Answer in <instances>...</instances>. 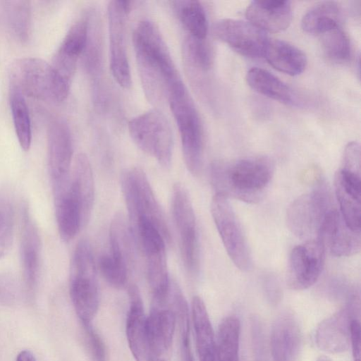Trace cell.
Returning a JSON list of instances; mask_svg holds the SVG:
<instances>
[{
	"mask_svg": "<svg viewBox=\"0 0 361 361\" xmlns=\"http://www.w3.org/2000/svg\"><path fill=\"white\" fill-rule=\"evenodd\" d=\"M133 43L146 97L151 102H160L181 80L169 49L159 28L148 20L135 27Z\"/></svg>",
	"mask_w": 361,
	"mask_h": 361,
	"instance_id": "6da1fadb",
	"label": "cell"
},
{
	"mask_svg": "<svg viewBox=\"0 0 361 361\" xmlns=\"http://www.w3.org/2000/svg\"><path fill=\"white\" fill-rule=\"evenodd\" d=\"M274 171V163L267 157L216 161L210 166V180L216 195L256 203L264 196Z\"/></svg>",
	"mask_w": 361,
	"mask_h": 361,
	"instance_id": "7a4b0ae2",
	"label": "cell"
},
{
	"mask_svg": "<svg viewBox=\"0 0 361 361\" xmlns=\"http://www.w3.org/2000/svg\"><path fill=\"white\" fill-rule=\"evenodd\" d=\"M71 82L42 59L24 57L16 59L10 69V86L23 95L59 104L68 97Z\"/></svg>",
	"mask_w": 361,
	"mask_h": 361,
	"instance_id": "3957f363",
	"label": "cell"
},
{
	"mask_svg": "<svg viewBox=\"0 0 361 361\" xmlns=\"http://www.w3.org/2000/svg\"><path fill=\"white\" fill-rule=\"evenodd\" d=\"M167 96L179 131L185 164L188 171L197 176L202 168L204 154L203 128L199 113L182 80L171 87Z\"/></svg>",
	"mask_w": 361,
	"mask_h": 361,
	"instance_id": "277c9868",
	"label": "cell"
},
{
	"mask_svg": "<svg viewBox=\"0 0 361 361\" xmlns=\"http://www.w3.org/2000/svg\"><path fill=\"white\" fill-rule=\"evenodd\" d=\"M70 295L82 324L91 323L99 305V286L92 247L87 239L77 244L71 260Z\"/></svg>",
	"mask_w": 361,
	"mask_h": 361,
	"instance_id": "5b68a950",
	"label": "cell"
},
{
	"mask_svg": "<svg viewBox=\"0 0 361 361\" xmlns=\"http://www.w3.org/2000/svg\"><path fill=\"white\" fill-rule=\"evenodd\" d=\"M121 183L130 227L140 219H147L158 228L166 241L170 242L171 235L164 213L144 171L138 167L126 169L122 172Z\"/></svg>",
	"mask_w": 361,
	"mask_h": 361,
	"instance_id": "8992f818",
	"label": "cell"
},
{
	"mask_svg": "<svg viewBox=\"0 0 361 361\" xmlns=\"http://www.w3.org/2000/svg\"><path fill=\"white\" fill-rule=\"evenodd\" d=\"M128 131L134 143L154 157L164 168L171 166L173 139L169 122L158 109L149 110L132 118Z\"/></svg>",
	"mask_w": 361,
	"mask_h": 361,
	"instance_id": "52a82bcc",
	"label": "cell"
},
{
	"mask_svg": "<svg viewBox=\"0 0 361 361\" xmlns=\"http://www.w3.org/2000/svg\"><path fill=\"white\" fill-rule=\"evenodd\" d=\"M330 192L323 182L312 192L295 200L287 209L290 231L301 239H316L321 225L331 207Z\"/></svg>",
	"mask_w": 361,
	"mask_h": 361,
	"instance_id": "ba28073f",
	"label": "cell"
},
{
	"mask_svg": "<svg viewBox=\"0 0 361 361\" xmlns=\"http://www.w3.org/2000/svg\"><path fill=\"white\" fill-rule=\"evenodd\" d=\"M211 213L225 250L241 271H248L252 264L250 250L239 221L227 197L214 194Z\"/></svg>",
	"mask_w": 361,
	"mask_h": 361,
	"instance_id": "9c48e42d",
	"label": "cell"
},
{
	"mask_svg": "<svg viewBox=\"0 0 361 361\" xmlns=\"http://www.w3.org/2000/svg\"><path fill=\"white\" fill-rule=\"evenodd\" d=\"M171 207L179 236L180 255L184 267L188 273L195 274L200 268L197 221L188 192L180 183L173 185Z\"/></svg>",
	"mask_w": 361,
	"mask_h": 361,
	"instance_id": "30bf717a",
	"label": "cell"
},
{
	"mask_svg": "<svg viewBox=\"0 0 361 361\" xmlns=\"http://www.w3.org/2000/svg\"><path fill=\"white\" fill-rule=\"evenodd\" d=\"M131 3L114 0L107 6L110 69L116 82L125 89L132 84L126 39V18L132 8Z\"/></svg>",
	"mask_w": 361,
	"mask_h": 361,
	"instance_id": "8fae6325",
	"label": "cell"
},
{
	"mask_svg": "<svg viewBox=\"0 0 361 361\" xmlns=\"http://www.w3.org/2000/svg\"><path fill=\"white\" fill-rule=\"evenodd\" d=\"M360 298L355 293L345 306L322 321L315 330L314 343L324 352L336 354L346 351L350 345L352 321L360 310Z\"/></svg>",
	"mask_w": 361,
	"mask_h": 361,
	"instance_id": "7c38bea8",
	"label": "cell"
},
{
	"mask_svg": "<svg viewBox=\"0 0 361 361\" xmlns=\"http://www.w3.org/2000/svg\"><path fill=\"white\" fill-rule=\"evenodd\" d=\"M325 250L317 239L307 240L292 250L286 275L290 288L302 290L316 283L323 268Z\"/></svg>",
	"mask_w": 361,
	"mask_h": 361,
	"instance_id": "4fadbf2b",
	"label": "cell"
},
{
	"mask_svg": "<svg viewBox=\"0 0 361 361\" xmlns=\"http://www.w3.org/2000/svg\"><path fill=\"white\" fill-rule=\"evenodd\" d=\"M73 152L72 137L67 123L61 118H53L47 128V163L52 190L68 182Z\"/></svg>",
	"mask_w": 361,
	"mask_h": 361,
	"instance_id": "5bb4252c",
	"label": "cell"
},
{
	"mask_svg": "<svg viewBox=\"0 0 361 361\" xmlns=\"http://www.w3.org/2000/svg\"><path fill=\"white\" fill-rule=\"evenodd\" d=\"M213 35L242 55L262 57L269 40L266 32L250 22L231 18L216 21Z\"/></svg>",
	"mask_w": 361,
	"mask_h": 361,
	"instance_id": "9a60e30c",
	"label": "cell"
},
{
	"mask_svg": "<svg viewBox=\"0 0 361 361\" xmlns=\"http://www.w3.org/2000/svg\"><path fill=\"white\" fill-rule=\"evenodd\" d=\"M169 295V294H168ZM149 348L152 361H168L176 326V314L169 302L153 304L147 316Z\"/></svg>",
	"mask_w": 361,
	"mask_h": 361,
	"instance_id": "2e32d148",
	"label": "cell"
},
{
	"mask_svg": "<svg viewBox=\"0 0 361 361\" xmlns=\"http://www.w3.org/2000/svg\"><path fill=\"white\" fill-rule=\"evenodd\" d=\"M316 239L336 257L352 256L361 249L360 231L351 229L335 209L326 215Z\"/></svg>",
	"mask_w": 361,
	"mask_h": 361,
	"instance_id": "e0dca14e",
	"label": "cell"
},
{
	"mask_svg": "<svg viewBox=\"0 0 361 361\" xmlns=\"http://www.w3.org/2000/svg\"><path fill=\"white\" fill-rule=\"evenodd\" d=\"M20 253L26 291L32 294L36 288L40 269L41 241L38 228L26 204L23 205Z\"/></svg>",
	"mask_w": 361,
	"mask_h": 361,
	"instance_id": "ac0fdd59",
	"label": "cell"
},
{
	"mask_svg": "<svg viewBox=\"0 0 361 361\" xmlns=\"http://www.w3.org/2000/svg\"><path fill=\"white\" fill-rule=\"evenodd\" d=\"M129 308L126 333L130 350L136 361H152L149 348L147 315L138 288H128Z\"/></svg>",
	"mask_w": 361,
	"mask_h": 361,
	"instance_id": "d6986e66",
	"label": "cell"
},
{
	"mask_svg": "<svg viewBox=\"0 0 361 361\" xmlns=\"http://www.w3.org/2000/svg\"><path fill=\"white\" fill-rule=\"evenodd\" d=\"M334 187L343 219L351 229L360 231V175L339 169L335 174Z\"/></svg>",
	"mask_w": 361,
	"mask_h": 361,
	"instance_id": "ffe728a7",
	"label": "cell"
},
{
	"mask_svg": "<svg viewBox=\"0 0 361 361\" xmlns=\"http://www.w3.org/2000/svg\"><path fill=\"white\" fill-rule=\"evenodd\" d=\"M247 20L264 32H279L288 27L293 11L289 1H252L245 10Z\"/></svg>",
	"mask_w": 361,
	"mask_h": 361,
	"instance_id": "44dd1931",
	"label": "cell"
},
{
	"mask_svg": "<svg viewBox=\"0 0 361 361\" xmlns=\"http://www.w3.org/2000/svg\"><path fill=\"white\" fill-rule=\"evenodd\" d=\"M301 342V334L295 317L289 312L274 321L270 336L273 361H295Z\"/></svg>",
	"mask_w": 361,
	"mask_h": 361,
	"instance_id": "7402d4cb",
	"label": "cell"
},
{
	"mask_svg": "<svg viewBox=\"0 0 361 361\" xmlns=\"http://www.w3.org/2000/svg\"><path fill=\"white\" fill-rule=\"evenodd\" d=\"M53 194L58 231L61 238L68 242L83 227L80 205L71 185V180L65 185L53 190Z\"/></svg>",
	"mask_w": 361,
	"mask_h": 361,
	"instance_id": "603a6c76",
	"label": "cell"
},
{
	"mask_svg": "<svg viewBox=\"0 0 361 361\" xmlns=\"http://www.w3.org/2000/svg\"><path fill=\"white\" fill-rule=\"evenodd\" d=\"M90 12L82 14L68 29L56 51L52 62L62 67L75 68L83 54L88 38Z\"/></svg>",
	"mask_w": 361,
	"mask_h": 361,
	"instance_id": "cb8c5ba5",
	"label": "cell"
},
{
	"mask_svg": "<svg viewBox=\"0 0 361 361\" xmlns=\"http://www.w3.org/2000/svg\"><path fill=\"white\" fill-rule=\"evenodd\" d=\"M263 57L275 69L292 76L302 73L307 63L302 50L279 39L268 40Z\"/></svg>",
	"mask_w": 361,
	"mask_h": 361,
	"instance_id": "d4e9b609",
	"label": "cell"
},
{
	"mask_svg": "<svg viewBox=\"0 0 361 361\" xmlns=\"http://www.w3.org/2000/svg\"><path fill=\"white\" fill-rule=\"evenodd\" d=\"M70 180L80 205L82 226H85L90 219L94 198L93 173L86 154L80 153L75 157Z\"/></svg>",
	"mask_w": 361,
	"mask_h": 361,
	"instance_id": "484cf974",
	"label": "cell"
},
{
	"mask_svg": "<svg viewBox=\"0 0 361 361\" xmlns=\"http://www.w3.org/2000/svg\"><path fill=\"white\" fill-rule=\"evenodd\" d=\"M191 317L200 361H215V336L205 304L199 296L192 300Z\"/></svg>",
	"mask_w": 361,
	"mask_h": 361,
	"instance_id": "4316f807",
	"label": "cell"
},
{
	"mask_svg": "<svg viewBox=\"0 0 361 361\" xmlns=\"http://www.w3.org/2000/svg\"><path fill=\"white\" fill-rule=\"evenodd\" d=\"M109 253L123 264L129 272L135 264V245H136L128 221L121 214H116L109 228Z\"/></svg>",
	"mask_w": 361,
	"mask_h": 361,
	"instance_id": "83f0119b",
	"label": "cell"
},
{
	"mask_svg": "<svg viewBox=\"0 0 361 361\" xmlns=\"http://www.w3.org/2000/svg\"><path fill=\"white\" fill-rule=\"evenodd\" d=\"M246 81L252 90L265 97L286 104L293 103L290 89L267 70L250 68L246 74Z\"/></svg>",
	"mask_w": 361,
	"mask_h": 361,
	"instance_id": "f1b7e54d",
	"label": "cell"
},
{
	"mask_svg": "<svg viewBox=\"0 0 361 361\" xmlns=\"http://www.w3.org/2000/svg\"><path fill=\"white\" fill-rule=\"evenodd\" d=\"M341 11L337 3L322 1L307 11L302 19V27L307 33L321 35L339 27Z\"/></svg>",
	"mask_w": 361,
	"mask_h": 361,
	"instance_id": "f546056e",
	"label": "cell"
},
{
	"mask_svg": "<svg viewBox=\"0 0 361 361\" xmlns=\"http://www.w3.org/2000/svg\"><path fill=\"white\" fill-rule=\"evenodd\" d=\"M169 293V302L175 312L178 326L181 361H195L190 343V315L187 301L175 281H171Z\"/></svg>",
	"mask_w": 361,
	"mask_h": 361,
	"instance_id": "4dcf8cb0",
	"label": "cell"
},
{
	"mask_svg": "<svg viewBox=\"0 0 361 361\" xmlns=\"http://www.w3.org/2000/svg\"><path fill=\"white\" fill-rule=\"evenodd\" d=\"M240 322L234 315L220 323L216 339L215 361H239Z\"/></svg>",
	"mask_w": 361,
	"mask_h": 361,
	"instance_id": "1f68e13d",
	"label": "cell"
},
{
	"mask_svg": "<svg viewBox=\"0 0 361 361\" xmlns=\"http://www.w3.org/2000/svg\"><path fill=\"white\" fill-rule=\"evenodd\" d=\"M172 7L183 27L192 37L205 39L208 20L204 6L198 1H173Z\"/></svg>",
	"mask_w": 361,
	"mask_h": 361,
	"instance_id": "d6a6232c",
	"label": "cell"
},
{
	"mask_svg": "<svg viewBox=\"0 0 361 361\" xmlns=\"http://www.w3.org/2000/svg\"><path fill=\"white\" fill-rule=\"evenodd\" d=\"M9 104L16 134L22 149L27 152L32 142L31 121L24 95L10 86Z\"/></svg>",
	"mask_w": 361,
	"mask_h": 361,
	"instance_id": "836d02e7",
	"label": "cell"
},
{
	"mask_svg": "<svg viewBox=\"0 0 361 361\" xmlns=\"http://www.w3.org/2000/svg\"><path fill=\"white\" fill-rule=\"evenodd\" d=\"M6 21L13 37L26 43L31 30V5L28 1H6L4 4Z\"/></svg>",
	"mask_w": 361,
	"mask_h": 361,
	"instance_id": "e575fe53",
	"label": "cell"
},
{
	"mask_svg": "<svg viewBox=\"0 0 361 361\" xmlns=\"http://www.w3.org/2000/svg\"><path fill=\"white\" fill-rule=\"evenodd\" d=\"M15 208L12 193L0 188V259L5 257L12 247L14 233Z\"/></svg>",
	"mask_w": 361,
	"mask_h": 361,
	"instance_id": "d590c367",
	"label": "cell"
},
{
	"mask_svg": "<svg viewBox=\"0 0 361 361\" xmlns=\"http://www.w3.org/2000/svg\"><path fill=\"white\" fill-rule=\"evenodd\" d=\"M321 36L322 46L326 56L336 62L348 60L351 55V44L348 35L338 27Z\"/></svg>",
	"mask_w": 361,
	"mask_h": 361,
	"instance_id": "8d00e7d4",
	"label": "cell"
},
{
	"mask_svg": "<svg viewBox=\"0 0 361 361\" xmlns=\"http://www.w3.org/2000/svg\"><path fill=\"white\" fill-rule=\"evenodd\" d=\"M183 56L190 66L200 71L209 70L213 63V55L209 43L188 35L183 44Z\"/></svg>",
	"mask_w": 361,
	"mask_h": 361,
	"instance_id": "74e56055",
	"label": "cell"
},
{
	"mask_svg": "<svg viewBox=\"0 0 361 361\" xmlns=\"http://www.w3.org/2000/svg\"><path fill=\"white\" fill-rule=\"evenodd\" d=\"M98 265L102 275L111 286L120 288L126 285L130 272L110 254L100 256Z\"/></svg>",
	"mask_w": 361,
	"mask_h": 361,
	"instance_id": "f35d334b",
	"label": "cell"
},
{
	"mask_svg": "<svg viewBox=\"0 0 361 361\" xmlns=\"http://www.w3.org/2000/svg\"><path fill=\"white\" fill-rule=\"evenodd\" d=\"M250 335L253 361H269L263 325L257 316L250 319Z\"/></svg>",
	"mask_w": 361,
	"mask_h": 361,
	"instance_id": "ab89813d",
	"label": "cell"
},
{
	"mask_svg": "<svg viewBox=\"0 0 361 361\" xmlns=\"http://www.w3.org/2000/svg\"><path fill=\"white\" fill-rule=\"evenodd\" d=\"M18 281L11 274H0V305H13L20 297Z\"/></svg>",
	"mask_w": 361,
	"mask_h": 361,
	"instance_id": "60d3db41",
	"label": "cell"
},
{
	"mask_svg": "<svg viewBox=\"0 0 361 361\" xmlns=\"http://www.w3.org/2000/svg\"><path fill=\"white\" fill-rule=\"evenodd\" d=\"M86 344L93 361H106L104 343L91 323L82 324Z\"/></svg>",
	"mask_w": 361,
	"mask_h": 361,
	"instance_id": "b9f144b4",
	"label": "cell"
},
{
	"mask_svg": "<svg viewBox=\"0 0 361 361\" xmlns=\"http://www.w3.org/2000/svg\"><path fill=\"white\" fill-rule=\"evenodd\" d=\"M360 147L357 142H350L345 147L341 169L360 175Z\"/></svg>",
	"mask_w": 361,
	"mask_h": 361,
	"instance_id": "7bdbcfd3",
	"label": "cell"
},
{
	"mask_svg": "<svg viewBox=\"0 0 361 361\" xmlns=\"http://www.w3.org/2000/svg\"><path fill=\"white\" fill-rule=\"evenodd\" d=\"M263 290L267 302L271 306L279 304L282 297V291L279 281L274 276L268 275L264 277L262 283Z\"/></svg>",
	"mask_w": 361,
	"mask_h": 361,
	"instance_id": "ee69618b",
	"label": "cell"
},
{
	"mask_svg": "<svg viewBox=\"0 0 361 361\" xmlns=\"http://www.w3.org/2000/svg\"><path fill=\"white\" fill-rule=\"evenodd\" d=\"M350 345L353 361H361L360 324L357 318L352 321L350 325Z\"/></svg>",
	"mask_w": 361,
	"mask_h": 361,
	"instance_id": "f6af8a7d",
	"label": "cell"
},
{
	"mask_svg": "<svg viewBox=\"0 0 361 361\" xmlns=\"http://www.w3.org/2000/svg\"><path fill=\"white\" fill-rule=\"evenodd\" d=\"M16 361H37V360L30 350H23L18 354Z\"/></svg>",
	"mask_w": 361,
	"mask_h": 361,
	"instance_id": "bcb514c9",
	"label": "cell"
},
{
	"mask_svg": "<svg viewBox=\"0 0 361 361\" xmlns=\"http://www.w3.org/2000/svg\"><path fill=\"white\" fill-rule=\"evenodd\" d=\"M316 361H332L331 359H330L327 356L322 355Z\"/></svg>",
	"mask_w": 361,
	"mask_h": 361,
	"instance_id": "7dc6e473",
	"label": "cell"
}]
</instances>
